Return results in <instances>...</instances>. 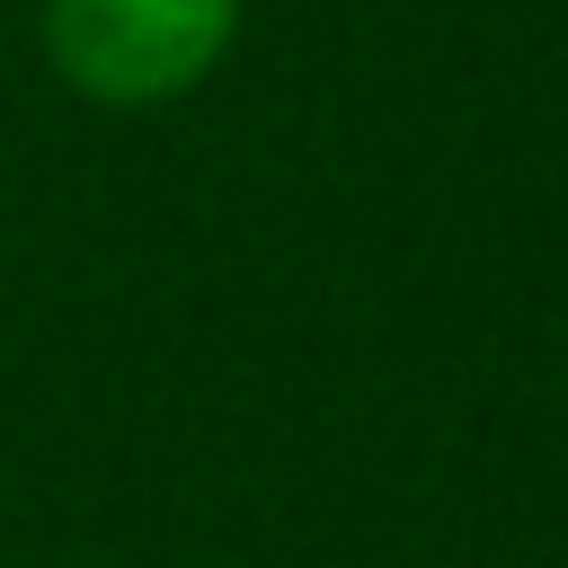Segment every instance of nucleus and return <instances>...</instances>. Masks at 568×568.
Returning a JSON list of instances; mask_svg holds the SVG:
<instances>
[{
    "mask_svg": "<svg viewBox=\"0 0 568 568\" xmlns=\"http://www.w3.org/2000/svg\"><path fill=\"white\" fill-rule=\"evenodd\" d=\"M248 0H36L44 71L89 106H169L240 44Z\"/></svg>",
    "mask_w": 568,
    "mask_h": 568,
    "instance_id": "nucleus-1",
    "label": "nucleus"
}]
</instances>
